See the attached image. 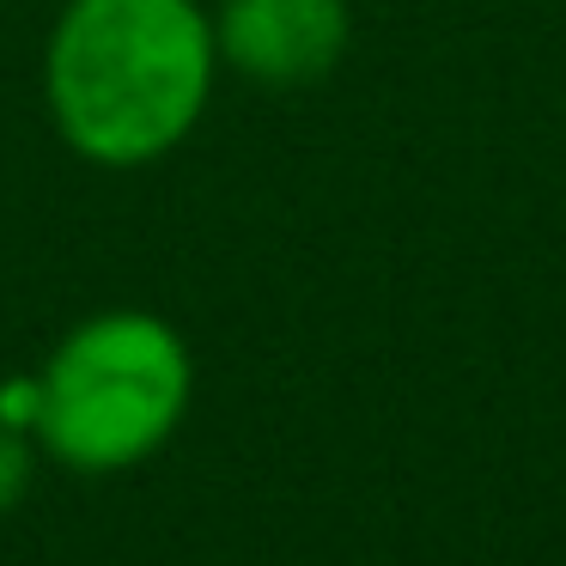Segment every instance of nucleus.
I'll return each mask as SVG.
<instances>
[{"label": "nucleus", "mask_w": 566, "mask_h": 566, "mask_svg": "<svg viewBox=\"0 0 566 566\" xmlns=\"http://www.w3.org/2000/svg\"><path fill=\"white\" fill-rule=\"evenodd\" d=\"M213 67L201 0H67L43 50V104L67 153L135 171L201 123Z\"/></svg>", "instance_id": "nucleus-1"}, {"label": "nucleus", "mask_w": 566, "mask_h": 566, "mask_svg": "<svg viewBox=\"0 0 566 566\" xmlns=\"http://www.w3.org/2000/svg\"><path fill=\"white\" fill-rule=\"evenodd\" d=\"M31 439L74 475H116L171 444L196 396L189 342L153 311H98L43 359Z\"/></svg>", "instance_id": "nucleus-2"}, {"label": "nucleus", "mask_w": 566, "mask_h": 566, "mask_svg": "<svg viewBox=\"0 0 566 566\" xmlns=\"http://www.w3.org/2000/svg\"><path fill=\"white\" fill-rule=\"evenodd\" d=\"M213 50L256 86H311L347 50V0H226Z\"/></svg>", "instance_id": "nucleus-3"}, {"label": "nucleus", "mask_w": 566, "mask_h": 566, "mask_svg": "<svg viewBox=\"0 0 566 566\" xmlns=\"http://www.w3.org/2000/svg\"><path fill=\"white\" fill-rule=\"evenodd\" d=\"M38 481V439L13 420H0V517H13Z\"/></svg>", "instance_id": "nucleus-4"}]
</instances>
